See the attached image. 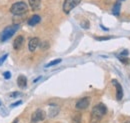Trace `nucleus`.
Listing matches in <instances>:
<instances>
[{
	"label": "nucleus",
	"instance_id": "obj_18",
	"mask_svg": "<svg viewBox=\"0 0 130 123\" xmlns=\"http://www.w3.org/2000/svg\"><path fill=\"white\" fill-rule=\"evenodd\" d=\"M20 95V92H18V91H15V92H11L9 94V96L10 97H12V98H14V97H17V96H19Z\"/></svg>",
	"mask_w": 130,
	"mask_h": 123
},
{
	"label": "nucleus",
	"instance_id": "obj_15",
	"mask_svg": "<svg viewBox=\"0 0 130 123\" xmlns=\"http://www.w3.org/2000/svg\"><path fill=\"white\" fill-rule=\"evenodd\" d=\"M60 62H61V59H55V60H53V61H50L48 64H46V65H45V67H46V68H48V67H51V66L56 65V64H59Z\"/></svg>",
	"mask_w": 130,
	"mask_h": 123
},
{
	"label": "nucleus",
	"instance_id": "obj_14",
	"mask_svg": "<svg viewBox=\"0 0 130 123\" xmlns=\"http://www.w3.org/2000/svg\"><path fill=\"white\" fill-rule=\"evenodd\" d=\"M72 123H81V115L80 114H75L72 118Z\"/></svg>",
	"mask_w": 130,
	"mask_h": 123
},
{
	"label": "nucleus",
	"instance_id": "obj_4",
	"mask_svg": "<svg viewBox=\"0 0 130 123\" xmlns=\"http://www.w3.org/2000/svg\"><path fill=\"white\" fill-rule=\"evenodd\" d=\"M81 2V0H64L63 3V11L66 14L70 13L73 8H75L79 3Z\"/></svg>",
	"mask_w": 130,
	"mask_h": 123
},
{
	"label": "nucleus",
	"instance_id": "obj_28",
	"mask_svg": "<svg viewBox=\"0 0 130 123\" xmlns=\"http://www.w3.org/2000/svg\"><path fill=\"white\" fill-rule=\"evenodd\" d=\"M0 105H1V103H0Z\"/></svg>",
	"mask_w": 130,
	"mask_h": 123
},
{
	"label": "nucleus",
	"instance_id": "obj_23",
	"mask_svg": "<svg viewBox=\"0 0 130 123\" xmlns=\"http://www.w3.org/2000/svg\"><path fill=\"white\" fill-rule=\"evenodd\" d=\"M7 56H8V54H5V55H4L3 57H1V58H0V65L2 64V62H4V61H5V59L7 58Z\"/></svg>",
	"mask_w": 130,
	"mask_h": 123
},
{
	"label": "nucleus",
	"instance_id": "obj_5",
	"mask_svg": "<svg viewBox=\"0 0 130 123\" xmlns=\"http://www.w3.org/2000/svg\"><path fill=\"white\" fill-rule=\"evenodd\" d=\"M46 117V113L44 110L42 109H37L35 112H33L31 115V121L33 122H39V121H43Z\"/></svg>",
	"mask_w": 130,
	"mask_h": 123
},
{
	"label": "nucleus",
	"instance_id": "obj_7",
	"mask_svg": "<svg viewBox=\"0 0 130 123\" xmlns=\"http://www.w3.org/2000/svg\"><path fill=\"white\" fill-rule=\"evenodd\" d=\"M112 84L115 85V87H116V99L118 101L122 100L124 93H123V88H122L121 84L118 81H116V80H112Z\"/></svg>",
	"mask_w": 130,
	"mask_h": 123
},
{
	"label": "nucleus",
	"instance_id": "obj_19",
	"mask_svg": "<svg viewBox=\"0 0 130 123\" xmlns=\"http://www.w3.org/2000/svg\"><path fill=\"white\" fill-rule=\"evenodd\" d=\"M3 75H4V78H5V79H9V78L11 77V73L8 72V71H6V72H4Z\"/></svg>",
	"mask_w": 130,
	"mask_h": 123
},
{
	"label": "nucleus",
	"instance_id": "obj_13",
	"mask_svg": "<svg viewBox=\"0 0 130 123\" xmlns=\"http://www.w3.org/2000/svg\"><path fill=\"white\" fill-rule=\"evenodd\" d=\"M120 9H121V4L120 2H116L113 5V8H112V13L114 15L118 16L120 14Z\"/></svg>",
	"mask_w": 130,
	"mask_h": 123
},
{
	"label": "nucleus",
	"instance_id": "obj_17",
	"mask_svg": "<svg viewBox=\"0 0 130 123\" xmlns=\"http://www.w3.org/2000/svg\"><path fill=\"white\" fill-rule=\"evenodd\" d=\"M48 47H49V44H48V42H46V41H44V42L41 44V49H42V50L48 49Z\"/></svg>",
	"mask_w": 130,
	"mask_h": 123
},
{
	"label": "nucleus",
	"instance_id": "obj_29",
	"mask_svg": "<svg viewBox=\"0 0 130 123\" xmlns=\"http://www.w3.org/2000/svg\"><path fill=\"white\" fill-rule=\"evenodd\" d=\"M121 1H123V0H121Z\"/></svg>",
	"mask_w": 130,
	"mask_h": 123
},
{
	"label": "nucleus",
	"instance_id": "obj_22",
	"mask_svg": "<svg viewBox=\"0 0 130 123\" xmlns=\"http://www.w3.org/2000/svg\"><path fill=\"white\" fill-rule=\"evenodd\" d=\"M127 55H128V51H127V50H123L119 56H123V57H126Z\"/></svg>",
	"mask_w": 130,
	"mask_h": 123
},
{
	"label": "nucleus",
	"instance_id": "obj_3",
	"mask_svg": "<svg viewBox=\"0 0 130 123\" xmlns=\"http://www.w3.org/2000/svg\"><path fill=\"white\" fill-rule=\"evenodd\" d=\"M18 29H19V24H14V25H11V26L6 27L4 30L2 31V33H1V37H0L1 41L2 42L7 41L9 38H11L15 34V32Z\"/></svg>",
	"mask_w": 130,
	"mask_h": 123
},
{
	"label": "nucleus",
	"instance_id": "obj_16",
	"mask_svg": "<svg viewBox=\"0 0 130 123\" xmlns=\"http://www.w3.org/2000/svg\"><path fill=\"white\" fill-rule=\"evenodd\" d=\"M81 26L84 29H88L89 26H90V25H89V21H88V20H83L81 22Z\"/></svg>",
	"mask_w": 130,
	"mask_h": 123
},
{
	"label": "nucleus",
	"instance_id": "obj_1",
	"mask_svg": "<svg viewBox=\"0 0 130 123\" xmlns=\"http://www.w3.org/2000/svg\"><path fill=\"white\" fill-rule=\"evenodd\" d=\"M106 113H107V107L103 103H98L97 105H95L93 107L92 111H91V119H92V121H98Z\"/></svg>",
	"mask_w": 130,
	"mask_h": 123
},
{
	"label": "nucleus",
	"instance_id": "obj_11",
	"mask_svg": "<svg viewBox=\"0 0 130 123\" xmlns=\"http://www.w3.org/2000/svg\"><path fill=\"white\" fill-rule=\"evenodd\" d=\"M40 20H41L40 16L37 15V14H35V15H32V16H31V18H30V19L28 20V24H29L30 26H34V25L38 24V23L40 22Z\"/></svg>",
	"mask_w": 130,
	"mask_h": 123
},
{
	"label": "nucleus",
	"instance_id": "obj_9",
	"mask_svg": "<svg viewBox=\"0 0 130 123\" xmlns=\"http://www.w3.org/2000/svg\"><path fill=\"white\" fill-rule=\"evenodd\" d=\"M23 43H24V37L22 35H19V36H17L16 38L14 39V41H13V48L15 50H19L20 48H22Z\"/></svg>",
	"mask_w": 130,
	"mask_h": 123
},
{
	"label": "nucleus",
	"instance_id": "obj_2",
	"mask_svg": "<svg viewBox=\"0 0 130 123\" xmlns=\"http://www.w3.org/2000/svg\"><path fill=\"white\" fill-rule=\"evenodd\" d=\"M27 9H28L27 4L23 1H19V2L14 3L11 6L10 12L14 15H21V14H24L25 12H27Z\"/></svg>",
	"mask_w": 130,
	"mask_h": 123
},
{
	"label": "nucleus",
	"instance_id": "obj_25",
	"mask_svg": "<svg viewBox=\"0 0 130 123\" xmlns=\"http://www.w3.org/2000/svg\"><path fill=\"white\" fill-rule=\"evenodd\" d=\"M17 122H18V119H15V120H14V122H13V123H17Z\"/></svg>",
	"mask_w": 130,
	"mask_h": 123
},
{
	"label": "nucleus",
	"instance_id": "obj_26",
	"mask_svg": "<svg viewBox=\"0 0 130 123\" xmlns=\"http://www.w3.org/2000/svg\"><path fill=\"white\" fill-rule=\"evenodd\" d=\"M124 123H130V121H126V122H124Z\"/></svg>",
	"mask_w": 130,
	"mask_h": 123
},
{
	"label": "nucleus",
	"instance_id": "obj_6",
	"mask_svg": "<svg viewBox=\"0 0 130 123\" xmlns=\"http://www.w3.org/2000/svg\"><path fill=\"white\" fill-rule=\"evenodd\" d=\"M90 104V98L89 97H83L81 99H79L77 102H76V108L79 109V110H83V109H86V108L89 106Z\"/></svg>",
	"mask_w": 130,
	"mask_h": 123
},
{
	"label": "nucleus",
	"instance_id": "obj_21",
	"mask_svg": "<svg viewBox=\"0 0 130 123\" xmlns=\"http://www.w3.org/2000/svg\"><path fill=\"white\" fill-rule=\"evenodd\" d=\"M21 103H22V101H21V100H19V101H17V102H15V103H13V104H12V105H11L10 107H11V108L16 107V106H18V105H20Z\"/></svg>",
	"mask_w": 130,
	"mask_h": 123
},
{
	"label": "nucleus",
	"instance_id": "obj_27",
	"mask_svg": "<svg viewBox=\"0 0 130 123\" xmlns=\"http://www.w3.org/2000/svg\"><path fill=\"white\" fill-rule=\"evenodd\" d=\"M31 123H37V122H33V121H31Z\"/></svg>",
	"mask_w": 130,
	"mask_h": 123
},
{
	"label": "nucleus",
	"instance_id": "obj_10",
	"mask_svg": "<svg viewBox=\"0 0 130 123\" xmlns=\"http://www.w3.org/2000/svg\"><path fill=\"white\" fill-rule=\"evenodd\" d=\"M17 84L20 88H25L27 85V78L24 75H20L17 78Z\"/></svg>",
	"mask_w": 130,
	"mask_h": 123
},
{
	"label": "nucleus",
	"instance_id": "obj_20",
	"mask_svg": "<svg viewBox=\"0 0 130 123\" xmlns=\"http://www.w3.org/2000/svg\"><path fill=\"white\" fill-rule=\"evenodd\" d=\"M96 39L99 40V41H102V40H108V39H110V37L109 36H106V37H96Z\"/></svg>",
	"mask_w": 130,
	"mask_h": 123
},
{
	"label": "nucleus",
	"instance_id": "obj_12",
	"mask_svg": "<svg viewBox=\"0 0 130 123\" xmlns=\"http://www.w3.org/2000/svg\"><path fill=\"white\" fill-rule=\"evenodd\" d=\"M28 3H29V6L31 7L32 10H37L40 7L41 0H28Z\"/></svg>",
	"mask_w": 130,
	"mask_h": 123
},
{
	"label": "nucleus",
	"instance_id": "obj_8",
	"mask_svg": "<svg viewBox=\"0 0 130 123\" xmlns=\"http://www.w3.org/2000/svg\"><path fill=\"white\" fill-rule=\"evenodd\" d=\"M39 44H40V39L38 37H33V38H31L29 40V43H28V49H29V51L34 52L37 49V47L39 46Z\"/></svg>",
	"mask_w": 130,
	"mask_h": 123
},
{
	"label": "nucleus",
	"instance_id": "obj_24",
	"mask_svg": "<svg viewBox=\"0 0 130 123\" xmlns=\"http://www.w3.org/2000/svg\"><path fill=\"white\" fill-rule=\"evenodd\" d=\"M40 78H41V76H39V77H38V78H36V79H35V80H34L33 82H34V83H35V82H37V81H38V80H39Z\"/></svg>",
	"mask_w": 130,
	"mask_h": 123
}]
</instances>
